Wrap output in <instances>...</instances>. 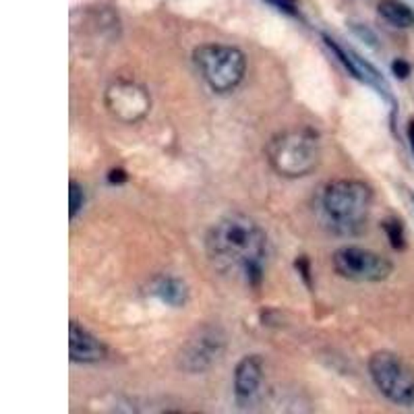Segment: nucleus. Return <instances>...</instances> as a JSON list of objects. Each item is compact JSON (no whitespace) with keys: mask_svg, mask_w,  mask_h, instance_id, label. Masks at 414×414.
Listing matches in <instances>:
<instances>
[{"mask_svg":"<svg viewBox=\"0 0 414 414\" xmlns=\"http://www.w3.org/2000/svg\"><path fill=\"white\" fill-rule=\"evenodd\" d=\"M205 247L222 271H239L253 284L259 282L267 236L249 216L232 214L218 220L207 232Z\"/></svg>","mask_w":414,"mask_h":414,"instance_id":"obj_1","label":"nucleus"},{"mask_svg":"<svg viewBox=\"0 0 414 414\" xmlns=\"http://www.w3.org/2000/svg\"><path fill=\"white\" fill-rule=\"evenodd\" d=\"M373 205V191L363 180L342 178L319 188L315 214L324 228L334 234H358L367 224Z\"/></svg>","mask_w":414,"mask_h":414,"instance_id":"obj_2","label":"nucleus"},{"mask_svg":"<svg viewBox=\"0 0 414 414\" xmlns=\"http://www.w3.org/2000/svg\"><path fill=\"white\" fill-rule=\"evenodd\" d=\"M321 158L319 137L310 129H290L278 133L267 145L269 166L284 178H302L310 174Z\"/></svg>","mask_w":414,"mask_h":414,"instance_id":"obj_3","label":"nucleus"},{"mask_svg":"<svg viewBox=\"0 0 414 414\" xmlns=\"http://www.w3.org/2000/svg\"><path fill=\"white\" fill-rule=\"evenodd\" d=\"M193 62L203 81L218 93H228L241 85L247 73V56L228 44H203L193 52Z\"/></svg>","mask_w":414,"mask_h":414,"instance_id":"obj_4","label":"nucleus"},{"mask_svg":"<svg viewBox=\"0 0 414 414\" xmlns=\"http://www.w3.org/2000/svg\"><path fill=\"white\" fill-rule=\"evenodd\" d=\"M369 373L377 389L398 406L414 404V367L393 352L381 350L369 358Z\"/></svg>","mask_w":414,"mask_h":414,"instance_id":"obj_5","label":"nucleus"},{"mask_svg":"<svg viewBox=\"0 0 414 414\" xmlns=\"http://www.w3.org/2000/svg\"><path fill=\"white\" fill-rule=\"evenodd\" d=\"M226 330L218 324L199 326L180 346L176 367L184 373H203L212 369L226 352Z\"/></svg>","mask_w":414,"mask_h":414,"instance_id":"obj_6","label":"nucleus"},{"mask_svg":"<svg viewBox=\"0 0 414 414\" xmlns=\"http://www.w3.org/2000/svg\"><path fill=\"white\" fill-rule=\"evenodd\" d=\"M336 273L352 282H383L391 276L393 265L379 253L363 247H342L332 257Z\"/></svg>","mask_w":414,"mask_h":414,"instance_id":"obj_7","label":"nucleus"},{"mask_svg":"<svg viewBox=\"0 0 414 414\" xmlns=\"http://www.w3.org/2000/svg\"><path fill=\"white\" fill-rule=\"evenodd\" d=\"M106 108L121 123H139L151 108V95L145 85L131 79H114L106 89Z\"/></svg>","mask_w":414,"mask_h":414,"instance_id":"obj_8","label":"nucleus"},{"mask_svg":"<svg viewBox=\"0 0 414 414\" xmlns=\"http://www.w3.org/2000/svg\"><path fill=\"white\" fill-rule=\"evenodd\" d=\"M265 381V373H263V361L255 354L245 356L243 361H239L236 369H234V393L239 398V402H251L261 393Z\"/></svg>","mask_w":414,"mask_h":414,"instance_id":"obj_9","label":"nucleus"},{"mask_svg":"<svg viewBox=\"0 0 414 414\" xmlns=\"http://www.w3.org/2000/svg\"><path fill=\"white\" fill-rule=\"evenodd\" d=\"M71 361L73 363H83V365H93L106 358L108 350L91 332H87L79 324H71Z\"/></svg>","mask_w":414,"mask_h":414,"instance_id":"obj_10","label":"nucleus"},{"mask_svg":"<svg viewBox=\"0 0 414 414\" xmlns=\"http://www.w3.org/2000/svg\"><path fill=\"white\" fill-rule=\"evenodd\" d=\"M154 292L162 302H166L170 306H182L188 300L186 284L174 276H158L154 282Z\"/></svg>","mask_w":414,"mask_h":414,"instance_id":"obj_11","label":"nucleus"},{"mask_svg":"<svg viewBox=\"0 0 414 414\" xmlns=\"http://www.w3.org/2000/svg\"><path fill=\"white\" fill-rule=\"evenodd\" d=\"M377 11L393 27L406 29V27L414 25V13H412V9L406 7L404 3H400V0H381Z\"/></svg>","mask_w":414,"mask_h":414,"instance_id":"obj_12","label":"nucleus"},{"mask_svg":"<svg viewBox=\"0 0 414 414\" xmlns=\"http://www.w3.org/2000/svg\"><path fill=\"white\" fill-rule=\"evenodd\" d=\"M383 226H385V234H387L391 247H393L395 251H402V249H404V230H402V224H400L395 218H391V220H387Z\"/></svg>","mask_w":414,"mask_h":414,"instance_id":"obj_13","label":"nucleus"},{"mask_svg":"<svg viewBox=\"0 0 414 414\" xmlns=\"http://www.w3.org/2000/svg\"><path fill=\"white\" fill-rule=\"evenodd\" d=\"M81 205H83V188H81L79 182L71 180V207H69V212H71V218H73V220H75L77 214L81 212Z\"/></svg>","mask_w":414,"mask_h":414,"instance_id":"obj_14","label":"nucleus"},{"mask_svg":"<svg viewBox=\"0 0 414 414\" xmlns=\"http://www.w3.org/2000/svg\"><path fill=\"white\" fill-rule=\"evenodd\" d=\"M391 71H393V75H395L398 79H406V77L410 75V64H408L406 60L395 58V60L391 62Z\"/></svg>","mask_w":414,"mask_h":414,"instance_id":"obj_15","label":"nucleus"},{"mask_svg":"<svg viewBox=\"0 0 414 414\" xmlns=\"http://www.w3.org/2000/svg\"><path fill=\"white\" fill-rule=\"evenodd\" d=\"M269 3L276 5L278 9H282L284 13L298 15V11H296V0H269Z\"/></svg>","mask_w":414,"mask_h":414,"instance_id":"obj_16","label":"nucleus"},{"mask_svg":"<svg viewBox=\"0 0 414 414\" xmlns=\"http://www.w3.org/2000/svg\"><path fill=\"white\" fill-rule=\"evenodd\" d=\"M108 180H110L112 184H123V182L127 180V172L121 170V168H114V170L108 174Z\"/></svg>","mask_w":414,"mask_h":414,"instance_id":"obj_17","label":"nucleus"},{"mask_svg":"<svg viewBox=\"0 0 414 414\" xmlns=\"http://www.w3.org/2000/svg\"><path fill=\"white\" fill-rule=\"evenodd\" d=\"M408 139H410V143H412V151H414V121L408 125Z\"/></svg>","mask_w":414,"mask_h":414,"instance_id":"obj_18","label":"nucleus"}]
</instances>
